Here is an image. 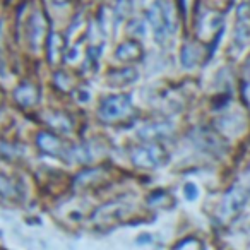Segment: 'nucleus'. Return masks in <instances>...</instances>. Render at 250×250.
<instances>
[{
    "label": "nucleus",
    "mask_w": 250,
    "mask_h": 250,
    "mask_svg": "<svg viewBox=\"0 0 250 250\" xmlns=\"http://www.w3.org/2000/svg\"><path fill=\"white\" fill-rule=\"evenodd\" d=\"M147 21L154 31V38L160 43H163L175 31L173 9L168 2H156L147 11Z\"/></svg>",
    "instance_id": "obj_1"
},
{
    "label": "nucleus",
    "mask_w": 250,
    "mask_h": 250,
    "mask_svg": "<svg viewBox=\"0 0 250 250\" xmlns=\"http://www.w3.org/2000/svg\"><path fill=\"white\" fill-rule=\"evenodd\" d=\"M130 106H132V101L129 96H125V94L124 96L122 94L120 96H110L101 101L98 113L103 122H115L129 113Z\"/></svg>",
    "instance_id": "obj_2"
},
{
    "label": "nucleus",
    "mask_w": 250,
    "mask_h": 250,
    "mask_svg": "<svg viewBox=\"0 0 250 250\" xmlns=\"http://www.w3.org/2000/svg\"><path fill=\"white\" fill-rule=\"evenodd\" d=\"M132 163L141 168H158L165 161V149L158 144H146L132 149Z\"/></svg>",
    "instance_id": "obj_3"
},
{
    "label": "nucleus",
    "mask_w": 250,
    "mask_h": 250,
    "mask_svg": "<svg viewBox=\"0 0 250 250\" xmlns=\"http://www.w3.org/2000/svg\"><path fill=\"white\" fill-rule=\"evenodd\" d=\"M247 197H249V192L242 187H236L233 190H229L228 194L225 195V201H223V211L228 216L235 214L236 211H240L243 204H245Z\"/></svg>",
    "instance_id": "obj_4"
},
{
    "label": "nucleus",
    "mask_w": 250,
    "mask_h": 250,
    "mask_svg": "<svg viewBox=\"0 0 250 250\" xmlns=\"http://www.w3.org/2000/svg\"><path fill=\"white\" fill-rule=\"evenodd\" d=\"M45 29H46L45 16L42 12H35L28 22V38L33 48H36L40 45V42L43 40V35H45Z\"/></svg>",
    "instance_id": "obj_5"
},
{
    "label": "nucleus",
    "mask_w": 250,
    "mask_h": 250,
    "mask_svg": "<svg viewBox=\"0 0 250 250\" xmlns=\"http://www.w3.org/2000/svg\"><path fill=\"white\" fill-rule=\"evenodd\" d=\"M14 98H16V101L21 104V106L29 108V106H33V104L38 103L40 89L36 86H33L31 83H24V84H21L18 89H16Z\"/></svg>",
    "instance_id": "obj_6"
},
{
    "label": "nucleus",
    "mask_w": 250,
    "mask_h": 250,
    "mask_svg": "<svg viewBox=\"0 0 250 250\" xmlns=\"http://www.w3.org/2000/svg\"><path fill=\"white\" fill-rule=\"evenodd\" d=\"M124 216V206L120 202H111L106 204L103 208H100L96 212L93 214V221L96 223H111L115 219L122 218Z\"/></svg>",
    "instance_id": "obj_7"
},
{
    "label": "nucleus",
    "mask_w": 250,
    "mask_h": 250,
    "mask_svg": "<svg viewBox=\"0 0 250 250\" xmlns=\"http://www.w3.org/2000/svg\"><path fill=\"white\" fill-rule=\"evenodd\" d=\"M38 143L40 149L46 154H52V156H60V153L63 151V144L60 139H57L53 134H48V132H40L38 134Z\"/></svg>",
    "instance_id": "obj_8"
},
{
    "label": "nucleus",
    "mask_w": 250,
    "mask_h": 250,
    "mask_svg": "<svg viewBox=\"0 0 250 250\" xmlns=\"http://www.w3.org/2000/svg\"><path fill=\"white\" fill-rule=\"evenodd\" d=\"M139 74L136 69H120V70H113L106 76V81L110 86H127V84L137 81Z\"/></svg>",
    "instance_id": "obj_9"
},
{
    "label": "nucleus",
    "mask_w": 250,
    "mask_h": 250,
    "mask_svg": "<svg viewBox=\"0 0 250 250\" xmlns=\"http://www.w3.org/2000/svg\"><path fill=\"white\" fill-rule=\"evenodd\" d=\"M170 129L171 127L168 124H147L139 130V137L144 141H156L160 137L167 136Z\"/></svg>",
    "instance_id": "obj_10"
},
{
    "label": "nucleus",
    "mask_w": 250,
    "mask_h": 250,
    "mask_svg": "<svg viewBox=\"0 0 250 250\" xmlns=\"http://www.w3.org/2000/svg\"><path fill=\"white\" fill-rule=\"evenodd\" d=\"M141 55H143V48L139 46V43H134V42L122 43L117 48V52H115V57L118 60H136Z\"/></svg>",
    "instance_id": "obj_11"
},
{
    "label": "nucleus",
    "mask_w": 250,
    "mask_h": 250,
    "mask_svg": "<svg viewBox=\"0 0 250 250\" xmlns=\"http://www.w3.org/2000/svg\"><path fill=\"white\" fill-rule=\"evenodd\" d=\"M103 175V170L101 168H91V170H84L83 173L77 175L76 178V184L79 187H89V185L96 184L98 182V177Z\"/></svg>",
    "instance_id": "obj_12"
},
{
    "label": "nucleus",
    "mask_w": 250,
    "mask_h": 250,
    "mask_svg": "<svg viewBox=\"0 0 250 250\" xmlns=\"http://www.w3.org/2000/svg\"><path fill=\"white\" fill-rule=\"evenodd\" d=\"M48 125L53 127L55 130H60V132H69L72 129V122L67 118V115L62 113H53L48 117Z\"/></svg>",
    "instance_id": "obj_13"
},
{
    "label": "nucleus",
    "mask_w": 250,
    "mask_h": 250,
    "mask_svg": "<svg viewBox=\"0 0 250 250\" xmlns=\"http://www.w3.org/2000/svg\"><path fill=\"white\" fill-rule=\"evenodd\" d=\"M19 187L16 185V182L9 177L0 175V195H5V197H18Z\"/></svg>",
    "instance_id": "obj_14"
},
{
    "label": "nucleus",
    "mask_w": 250,
    "mask_h": 250,
    "mask_svg": "<svg viewBox=\"0 0 250 250\" xmlns=\"http://www.w3.org/2000/svg\"><path fill=\"white\" fill-rule=\"evenodd\" d=\"M197 59H199V50L194 45L187 43L182 48V63H184V67H194L197 63Z\"/></svg>",
    "instance_id": "obj_15"
},
{
    "label": "nucleus",
    "mask_w": 250,
    "mask_h": 250,
    "mask_svg": "<svg viewBox=\"0 0 250 250\" xmlns=\"http://www.w3.org/2000/svg\"><path fill=\"white\" fill-rule=\"evenodd\" d=\"M48 43H50V62L52 63H57L59 62V57H60V48H62V38H60V35H57V33H52L48 38Z\"/></svg>",
    "instance_id": "obj_16"
},
{
    "label": "nucleus",
    "mask_w": 250,
    "mask_h": 250,
    "mask_svg": "<svg viewBox=\"0 0 250 250\" xmlns=\"http://www.w3.org/2000/svg\"><path fill=\"white\" fill-rule=\"evenodd\" d=\"M175 250H202V247H201V243H199V240L187 238L178 243V245L175 247Z\"/></svg>",
    "instance_id": "obj_17"
},
{
    "label": "nucleus",
    "mask_w": 250,
    "mask_h": 250,
    "mask_svg": "<svg viewBox=\"0 0 250 250\" xmlns=\"http://www.w3.org/2000/svg\"><path fill=\"white\" fill-rule=\"evenodd\" d=\"M243 96L250 103V60L245 65V77H243Z\"/></svg>",
    "instance_id": "obj_18"
},
{
    "label": "nucleus",
    "mask_w": 250,
    "mask_h": 250,
    "mask_svg": "<svg viewBox=\"0 0 250 250\" xmlns=\"http://www.w3.org/2000/svg\"><path fill=\"white\" fill-rule=\"evenodd\" d=\"M184 192H185V197L188 199V201H195L197 199V194H199V190H197V187H195L194 184H185V187H184Z\"/></svg>",
    "instance_id": "obj_19"
},
{
    "label": "nucleus",
    "mask_w": 250,
    "mask_h": 250,
    "mask_svg": "<svg viewBox=\"0 0 250 250\" xmlns=\"http://www.w3.org/2000/svg\"><path fill=\"white\" fill-rule=\"evenodd\" d=\"M144 242H151V236L146 235V236H141V238H137V243H144Z\"/></svg>",
    "instance_id": "obj_20"
},
{
    "label": "nucleus",
    "mask_w": 250,
    "mask_h": 250,
    "mask_svg": "<svg viewBox=\"0 0 250 250\" xmlns=\"http://www.w3.org/2000/svg\"><path fill=\"white\" fill-rule=\"evenodd\" d=\"M53 2H55V4H59V5H62V4H65L67 0H53Z\"/></svg>",
    "instance_id": "obj_21"
}]
</instances>
